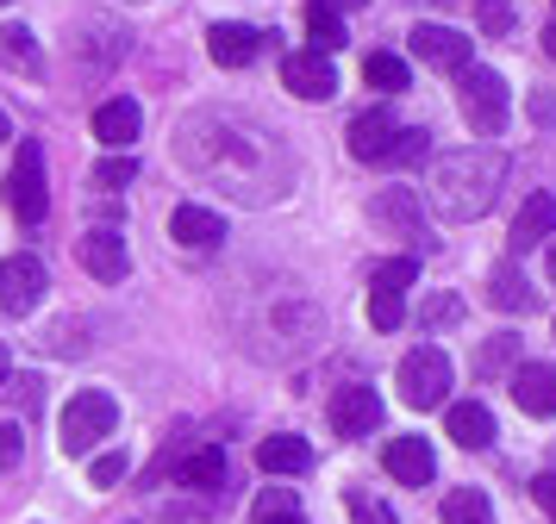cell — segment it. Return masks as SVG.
<instances>
[{"label": "cell", "mask_w": 556, "mask_h": 524, "mask_svg": "<svg viewBox=\"0 0 556 524\" xmlns=\"http://www.w3.org/2000/svg\"><path fill=\"white\" fill-rule=\"evenodd\" d=\"M506 188V150L494 144H469V150H451V156H438L431 163V213L451 225H476L494 213V200Z\"/></svg>", "instance_id": "obj_1"}, {"label": "cell", "mask_w": 556, "mask_h": 524, "mask_svg": "<svg viewBox=\"0 0 556 524\" xmlns=\"http://www.w3.org/2000/svg\"><path fill=\"white\" fill-rule=\"evenodd\" d=\"M456 106H463V119L476 138H501L506 131V81L494 69H469L456 75Z\"/></svg>", "instance_id": "obj_2"}, {"label": "cell", "mask_w": 556, "mask_h": 524, "mask_svg": "<svg viewBox=\"0 0 556 524\" xmlns=\"http://www.w3.org/2000/svg\"><path fill=\"white\" fill-rule=\"evenodd\" d=\"M401 399L406 406H419V412H431V406H444V394H451V356L438 344H419L401 356Z\"/></svg>", "instance_id": "obj_3"}, {"label": "cell", "mask_w": 556, "mask_h": 524, "mask_svg": "<svg viewBox=\"0 0 556 524\" xmlns=\"http://www.w3.org/2000/svg\"><path fill=\"white\" fill-rule=\"evenodd\" d=\"M113 424H119V406H113V394L88 387V394H76L70 406H63V424H56V431H63V449H70V456H81V449L101 444Z\"/></svg>", "instance_id": "obj_4"}, {"label": "cell", "mask_w": 556, "mask_h": 524, "mask_svg": "<svg viewBox=\"0 0 556 524\" xmlns=\"http://www.w3.org/2000/svg\"><path fill=\"white\" fill-rule=\"evenodd\" d=\"M7 206L20 225H38L51 213V188H45V150L38 144H20L13 169H7Z\"/></svg>", "instance_id": "obj_5"}, {"label": "cell", "mask_w": 556, "mask_h": 524, "mask_svg": "<svg viewBox=\"0 0 556 524\" xmlns=\"http://www.w3.org/2000/svg\"><path fill=\"white\" fill-rule=\"evenodd\" d=\"M45 294H51V269H45L31 250H20V256L0 263V312H7V319H31V306Z\"/></svg>", "instance_id": "obj_6"}, {"label": "cell", "mask_w": 556, "mask_h": 524, "mask_svg": "<svg viewBox=\"0 0 556 524\" xmlns=\"http://www.w3.org/2000/svg\"><path fill=\"white\" fill-rule=\"evenodd\" d=\"M413 56L419 63H431V69H451V75H463L469 63H476V44L456 31V25H413Z\"/></svg>", "instance_id": "obj_7"}, {"label": "cell", "mask_w": 556, "mask_h": 524, "mask_svg": "<svg viewBox=\"0 0 556 524\" xmlns=\"http://www.w3.org/2000/svg\"><path fill=\"white\" fill-rule=\"evenodd\" d=\"M281 81H288V94H301V100L338 94V69H331V56H319V50H288L281 56Z\"/></svg>", "instance_id": "obj_8"}, {"label": "cell", "mask_w": 556, "mask_h": 524, "mask_svg": "<svg viewBox=\"0 0 556 524\" xmlns=\"http://www.w3.org/2000/svg\"><path fill=\"white\" fill-rule=\"evenodd\" d=\"M331 431L338 437H369V431H381V394L376 387H338L331 394Z\"/></svg>", "instance_id": "obj_9"}, {"label": "cell", "mask_w": 556, "mask_h": 524, "mask_svg": "<svg viewBox=\"0 0 556 524\" xmlns=\"http://www.w3.org/2000/svg\"><path fill=\"white\" fill-rule=\"evenodd\" d=\"M76 256H81V269L94 274V281H126V269H131V250H126V238L119 231H81V244H76Z\"/></svg>", "instance_id": "obj_10"}, {"label": "cell", "mask_w": 556, "mask_h": 524, "mask_svg": "<svg viewBox=\"0 0 556 524\" xmlns=\"http://www.w3.org/2000/svg\"><path fill=\"white\" fill-rule=\"evenodd\" d=\"M263 31L256 25H231V20H219V25H206V50H213V63L219 69H251L256 56H263Z\"/></svg>", "instance_id": "obj_11"}, {"label": "cell", "mask_w": 556, "mask_h": 524, "mask_svg": "<svg viewBox=\"0 0 556 524\" xmlns=\"http://www.w3.org/2000/svg\"><path fill=\"white\" fill-rule=\"evenodd\" d=\"M394 138H401V125H394V113H381V106H369V113H356L351 131H344V144H351L356 163H388V150H394Z\"/></svg>", "instance_id": "obj_12"}, {"label": "cell", "mask_w": 556, "mask_h": 524, "mask_svg": "<svg viewBox=\"0 0 556 524\" xmlns=\"http://www.w3.org/2000/svg\"><path fill=\"white\" fill-rule=\"evenodd\" d=\"M513 399L526 419H556V362H519L513 369Z\"/></svg>", "instance_id": "obj_13"}, {"label": "cell", "mask_w": 556, "mask_h": 524, "mask_svg": "<svg viewBox=\"0 0 556 524\" xmlns=\"http://www.w3.org/2000/svg\"><path fill=\"white\" fill-rule=\"evenodd\" d=\"M138 131H144V106H138L131 94L101 100V106H94V138H101V144L126 150V144H138Z\"/></svg>", "instance_id": "obj_14"}, {"label": "cell", "mask_w": 556, "mask_h": 524, "mask_svg": "<svg viewBox=\"0 0 556 524\" xmlns=\"http://www.w3.org/2000/svg\"><path fill=\"white\" fill-rule=\"evenodd\" d=\"M169 238L188 244V250H219L226 244V219H219L213 206H194V200H188V206L169 213Z\"/></svg>", "instance_id": "obj_15"}, {"label": "cell", "mask_w": 556, "mask_h": 524, "mask_svg": "<svg viewBox=\"0 0 556 524\" xmlns=\"http://www.w3.org/2000/svg\"><path fill=\"white\" fill-rule=\"evenodd\" d=\"M381 469L394 474V481H406V487H426L431 474H438V456H431L426 437H394V444L381 449Z\"/></svg>", "instance_id": "obj_16"}, {"label": "cell", "mask_w": 556, "mask_h": 524, "mask_svg": "<svg viewBox=\"0 0 556 524\" xmlns=\"http://www.w3.org/2000/svg\"><path fill=\"white\" fill-rule=\"evenodd\" d=\"M556 238V194H531L526 206H519V219H513V256H526V250H538V244H551Z\"/></svg>", "instance_id": "obj_17"}, {"label": "cell", "mask_w": 556, "mask_h": 524, "mask_svg": "<svg viewBox=\"0 0 556 524\" xmlns=\"http://www.w3.org/2000/svg\"><path fill=\"white\" fill-rule=\"evenodd\" d=\"M256 469L263 474H306L313 469V444L294 437V431H276V437L256 444Z\"/></svg>", "instance_id": "obj_18"}, {"label": "cell", "mask_w": 556, "mask_h": 524, "mask_svg": "<svg viewBox=\"0 0 556 524\" xmlns=\"http://www.w3.org/2000/svg\"><path fill=\"white\" fill-rule=\"evenodd\" d=\"M444 431H451V444H463V449H488L494 444V412H488L481 399H456L451 412H444Z\"/></svg>", "instance_id": "obj_19"}, {"label": "cell", "mask_w": 556, "mask_h": 524, "mask_svg": "<svg viewBox=\"0 0 556 524\" xmlns=\"http://www.w3.org/2000/svg\"><path fill=\"white\" fill-rule=\"evenodd\" d=\"M0 69L26 75V81L45 75V50H38V38H31L26 25H0Z\"/></svg>", "instance_id": "obj_20"}, {"label": "cell", "mask_w": 556, "mask_h": 524, "mask_svg": "<svg viewBox=\"0 0 556 524\" xmlns=\"http://www.w3.org/2000/svg\"><path fill=\"white\" fill-rule=\"evenodd\" d=\"M176 481L181 487H226V449L194 444L188 456H176Z\"/></svg>", "instance_id": "obj_21"}, {"label": "cell", "mask_w": 556, "mask_h": 524, "mask_svg": "<svg viewBox=\"0 0 556 524\" xmlns=\"http://www.w3.org/2000/svg\"><path fill=\"white\" fill-rule=\"evenodd\" d=\"M488 306H494V312H531L538 294H531V281L513 269V263H501V269L488 274Z\"/></svg>", "instance_id": "obj_22"}, {"label": "cell", "mask_w": 556, "mask_h": 524, "mask_svg": "<svg viewBox=\"0 0 556 524\" xmlns=\"http://www.w3.org/2000/svg\"><path fill=\"white\" fill-rule=\"evenodd\" d=\"M381 225H394L401 238H426V225H419V194H406V188H388V194H376V206H369Z\"/></svg>", "instance_id": "obj_23"}, {"label": "cell", "mask_w": 556, "mask_h": 524, "mask_svg": "<svg viewBox=\"0 0 556 524\" xmlns=\"http://www.w3.org/2000/svg\"><path fill=\"white\" fill-rule=\"evenodd\" d=\"M444 524H494V506L481 487H456V494H444Z\"/></svg>", "instance_id": "obj_24"}, {"label": "cell", "mask_w": 556, "mask_h": 524, "mask_svg": "<svg viewBox=\"0 0 556 524\" xmlns=\"http://www.w3.org/2000/svg\"><path fill=\"white\" fill-rule=\"evenodd\" d=\"M419 281V256H388V263H376V274H369V294H406Z\"/></svg>", "instance_id": "obj_25"}, {"label": "cell", "mask_w": 556, "mask_h": 524, "mask_svg": "<svg viewBox=\"0 0 556 524\" xmlns=\"http://www.w3.org/2000/svg\"><path fill=\"white\" fill-rule=\"evenodd\" d=\"M363 81L381 88V94H401V88H406V63L394 56V50H376V56L363 63Z\"/></svg>", "instance_id": "obj_26"}, {"label": "cell", "mask_w": 556, "mask_h": 524, "mask_svg": "<svg viewBox=\"0 0 556 524\" xmlns=\"http://www.w3.org/2000/svg\"><path fill=\"white\" fill-rule=\"evenodd\" d=\"M251 524H301V494H256L251 506Z\"/></svg>", "instance_id": "obj_27"}, {"label": "cell", "mask_w": 556, "mask_h": 524, "mask_svg": "<svg viewBox=\"0 0 556 524\" xmlns=\"http://www.w3.org/2000/svg\"><path fill=\"white\" fill-rule=\"evenodd\" d=\"M306 38H313V50H319V56H331V50L344 44V20H338V13H326V7H306Z\"/></svg>", "instance_id": "obj_28"}, {"label": "cell", "mask_w": 556, "mask_h": 524, "mask_svg": "<svg viewBox=\"0 0 556 524\" xmlns=\"http://www.w3.org/2000/svg\"><path fill=\"white\" fill-rule=\"evenodd\" d=\"M426 156H431V131H419V125H413V131H401V138H394V150H388V169H419Z\"/></svg>", "instance_id": "obj_29"}, {"label": "cell", "mask_w": 556, "mask_h": 524, "mask_svg": "<svg viewBox=\"0 0 556 524\" xmlns=\"http://www.w3.org/2000/svg\"><path fill=\"white\" fill-rule=\"evenodd\" d=\"M131 181H138V156H126V150L94 163V188H131Z\"/></svg>", "instance_id": "obj_30"}, {"label": "cell", "mask_w": 556, "mask_h": 524, "mask_svg": "<svg viewBox=\"0 0 556 524\" xmlns=\"http://www.w3.org/2000/svg\"><path fill=\"white\" fill-rule=\"evenodd\" d=\"M344 506H351V524H401L376 494H363V487H351V494H344Z\"/></svg>", "instance_id": "obj_31"}, {"label": "cell", "mask_w": 556, "mask_h": 524, "mask_svg": "<svg viewBox=\"0 0 556 524\" xmlns=\"http://www.w3.org/2000/svg\"><path fill=\"white\" fill-rule=\"evenodd\" d=\"M406 319V294H369V324L376 331H394Z\"/></svg>", "instance_id": "obj_32"}, {"label": "cell", "mask_w": 556, "mask_h": 524, "mask_svg": "<svg viewBox=\"0 0 556 524\" xmlns=\"http://www.w3.org/2000/svg\"><path fill=\"white\" fill-rule=\"evenodd\" d=\"M513 356H519V337H513V331L488 337V344H481V374H501L506 362H513Z\"/></svg>", "instance_id": "obj_33"}, {"label": "cell", "mask_w": 556, "mask_h": 524, "mask_svg": "<svg viewBox=\"0 0 556 524\" xmlns=\"http://www.w3.org/2000/svg\"><path fill=\"white\" fill-rule=\"evenodd\" d=\"M26 462V431L13 419H0V469H20Z\"/></svg>", "instance_id": "obj_34"}, {"label": "cell", "mask_w": 556, "mask_h": 524, "mask_svg": "<svg viewBox=\"0 0 556 524\" xmlns=\"http://www.w3.org/2000/svg\"><path fill=\"white\" fill-rule=\"evenodd\" d=\"M481 31H513V0H481Z\"/></svg>", "instance_id": "obj_35"}, {"label": "cell", "mask_w": 556, "mask_h": 524, "mask_svg": "<svg viewBox=\"0 0 556 524\" xmlns=\"http://www.w3.org/2000/svg\"><path fill=\"white\" fill-rule=\"evenodd\" d=\"M126 469H131V462L113 449V456H94V469H88V474H94V487H113V481H126Z\"/></svg>", "instance_id": "obj_36"}, {"label": "cell", "mask_w": 556, "mask_h": 524, "mask_svg": "<svg viewBox=\"0 0 556 524\" xmlns=\"http://www.w3.org/2000/svg\"><path fill=\"white\" fill-rule=\"evenodd\" d=\"M456 319H463V299H451V294L426 299V324H456Z\"/></svg>", "instance_id": "obj_37"}, {"label": "cell", "mask_w": 556, "mask_h": 524, "mask_svg": "<svg viewBox=\"0 0 556 524\" xmlns=\"http://www.w3.org/2000/svg\"><path fill=\"white\" fill-rule=\"evenodd\" d=\"M531 499H538V506L556 519V474H538V481H531Z\"/></svg>", "instance_id": "obj_38"}, {"label": "cell", "mask_w": 556, "mask_h": 524, "mask_svg": "<svg viewBox=\"0 0 556 524\" xmlns=\"http://www.w3.org/2000/svg\"><path fill=\"white\" fill-rule=\"evenodd\" d=\"M531 119H538V125H556V94H531Z\"/></svg>", "instance_id": "obj_39"}, {"label": "cell", "mask_w": 556, "mask_h": 524, "mask_svg": "<svg viewBox=\"0 0 556 524\" xmlns=\"http://www.w3.org/2000/svg\"><path fill=\"white\" fill-rule=\"evenodd\" d=\"M306 7H326V13H356V7H369V0H306Z\"/></svg>", "instance_id": "obj_40"}, {"label": "cell", "mask_w": 556, "mask_h": 524, "mask_svg": "<svg viewBox=\"0 0 556 524\" xmlns=\"http://www.w3.org/2000/svg\"><path fill=\"white\" fill-rule=\"evenodd\" d=\"M7 374H13V362H7V344H0V387H7Z\"/></svg>", "instance_id": "obj_41"}, {"label": "cell", "mask_w": 556, "mask_h": 524, "mask_svg": "<svg viewBox=\"0 0 556 524\" xmlns=\"http://www.w3.org/2000/svg\"><path fill=\"white\" fill-rule=\"evenodd\" d=\"M544 50H551V56H556V20H551V31H544Z\"/></svg>", "instance_id": "obj_42"}, {"label": "cell", "mask_w": 556, "mask_h": 524, "mask_svg": "<svg viewBox=\"0 0 556 524\" xmlns=\"http://www.w3.org/2000/svg\"><path fill=\"white\" fill-rule=\"evenodd\" d=\"M551 281H556V238H551Z\"/></svg>", "instance_id": "obj_43"}, {"label": "cell", "mask_w": 556, "mask_h": 524, "mask_svg": "<svg viewBox=\"0 0 556 524\" xmlns=\"http://www.w3.org/2000/svg\"><path fill=\"white\" fill-rule=\"evenodd\" d=\"M0 144H7V113H0Z\"/></svg>", "instance_id": "obj_44"}, {"label": "cell", "mask_w": 556, "mask_h": 524, "mask_svg": "<svg viewBox=\"0 0 556 524\" xmlns=\"http://www.w3.org/2000/svg\"><path fill=\"white\" fill-rule=\"evenodd\" d=\"M551 13H556V0H551Z\"/></svg>", "instance_id": "obj_45"}, {"label": "cell", "mask_w": 556, "mask_h": 524, "mask_svg": "<svg viewBox=\"0 0 556 524\" xmlns=\"http://www.w3.org/2000/svg\"><path fill=\"white\" fill-rule=\"evenodd\" d=\"M0 7H7V0H0Z\"/></svg>", "instance_id": "obj_46"}]
</instances>
